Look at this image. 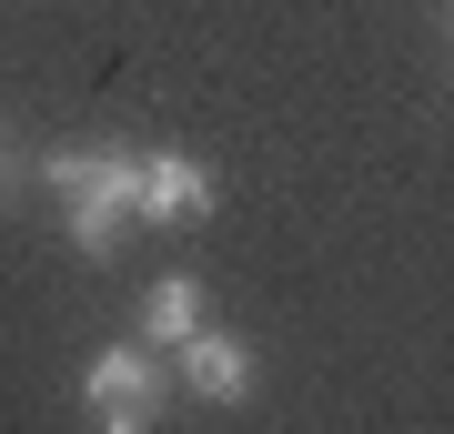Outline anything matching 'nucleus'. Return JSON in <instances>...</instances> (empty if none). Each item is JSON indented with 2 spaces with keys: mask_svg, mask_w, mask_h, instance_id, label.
<instances>
[{
  "mask_svg": "<svg viewBox=\"0 0 454 434\" xmlns=\"http://www.w3.org/2000/svg\"><path fill=\"white\" fill-rule=\"evenodd\" d=\"M41 182L61 193V233H71V253H121V233L142 223V152L131 142H101V152H51L41 162Z\"/></svg>",
  "mask_w": 454,
  "mask_h": 434,
  "instance_id": "f257e3e1",
  "label": "nucleus"
},
{
  "mask_svg": "<svg viewBox=\"0 0 454 434\" xmlns=\"http://www.w3.org/2000/svg\"><path fill=\"white\" fill-rule=\"evenodd\" d=\"M82 404L112 434H142L152 414H162V343H142V334H131V343H101V354L82 364Z\"/></svg>",
  "mask_w": 454,
  "mask_h": 434,
  "instance_id": "f03ea898",
  "label": "nucleus"
},
{
  "mask_svg": "<svg viewBox=\"0 0 454 434\" xmlns=\"http://www.w3.org/2000/svg\"><path fill=\"white\" fill-rule=\"evenodd\" d=\"M212 202H223V182H212L192 152H142V202H131L142 223H162V233H202Z\"/></svg>",
  "mask_w": 454,
  "mask_h": 434,
  "instance_id": "7ed1b4c3",
  "label": "nucleus"
},
{
  "mask_svg": "<svg viewBox=\"0 0 454 434\" xmlns=\"http://www.w3.org/2000/svg\"><path fill=\"white\" fill-rule=\"evenodd\" d=\"M172 364H182V384H192L202 404H243V394L262 384V354H253L243 334H212V323L172 343Z\"/></svg>",
  "mask_w": 454,
  "mask_h": 434,
  "instance_id": "20e7f679",
  "label": "nucleus"
},
{
  "mask_svg": "<svg viewBox=\"0 0 454 434\" xmlns=\"http://www.w3.org/2000/svg\"><path fill=\"white\" fill-rule=\"evenodd\" d=\"M182 334H202V283H192V273H162V283L142 293V343H162V354H172Z\"/></svg>",
  "mask_w": 454,
  "mask_h": 434,
  "instance_id": "39448f33",
  "label": "nucleus"
},
{
  "mask_svg": "<svg viewBox=\"0 0 454 434\" xmlns=\"http://www.w3.org/2000/svg\"><path fill=\"white\" fill-rule=\"evenodd\" d=\"M0 182H11V131H0Z\"/></svg>",
  "mask_w": 454,
  "mask_h": 434,
  "instance_id": "423d86ee",
  "label": "nucleus"
},
{
  "mask_svg": "<svg viewBox=\"0 0 454 434\" xmlns=\"http://www.w3.org/2000/svg\"><path fill=\"white\" fill-rule=\"evenodd\" d=\"M444 41H454V0H444Z\"/></svg>",
  "mask_w": 454,
  "mask_h": 434,
  "instance_id": "0eeeda50",
  "label": "nucleus"
}]
</instances>
